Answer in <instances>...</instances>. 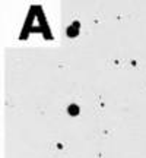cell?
Returning a JSON list of instances; mask_svg holds the SVG:
<instances>
[{"label": "cell", "instance_id": "cell-1", "mask_svg": "<svg viewBox=\"0 0 146 158\" xmlns=\"http://www.w3.org/2000/svg\"><path fill=\"white\" fill-rule=\"evenodd\" d=\"M70 113H72V114L78 113V107H75V106H73V107H70Z\"/></svg>", "mask_w": 146, "mask_h": 158}]
</instances>
